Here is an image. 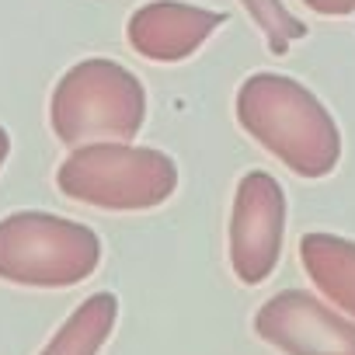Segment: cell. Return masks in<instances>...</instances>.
Listing matches in <instances>:
<instances>
[{
	"label": "cell",
	"mask_w": 355,
	"mask_h": 355,
	"mask_svg": "<svg viewBox=\"0 0 355 355\" xmlns=\"http://www.w3.org/2000/svg\"><path fill=\"white\" fill-rule=\"evenodd\" d=\"M101 265V237L56 213H11L0 220V279L28 289H67Z\"/></svg>",
	"instance_id": "cell-4"
},
{
	"label": "cell",
	"mask_w": 355,
	"mask_h": 355,
	"mask_svg": "<svg viewBox=\"0 0 355 355\" xmlns=\"http://www.w3.org/2000/svg\"><path fill=\"white\" fill-rule=\"evenodd\" d=\"M254 334L282 355H355V320L306 289H282L254 313Z\"/></svg>",
	"instance_id": "cell-6"
},
{
	"label": "cell",
	"mask_w": 355,
	"mask_h": 355,
	"mask_svg": "<svg viewBox=\"0 0 355 355\" xmlns=\"http://www.w3.org/2000/svg\"><path fill=\"white\" fill-rule=\"evenodd\" d=\"M146 122L143 80L105 56L73 63L53 87L49 125L63 146L101 139H132Z\"/></svg>",
	"instance_id": "cell-3"
},
{
	"label": "cell",
	"mask_w": 355,
	"mask_h": 355,
	"mask_svg": "<svg viewBox=\"0 0 355 355\" xmlns=\"http://www.w3.org/2000/svg\"><path fill=\"white\" fill-rule=\"evenodd\" d=\"M227 15L185 0H146L125 21L129 46L150 63H182L199 53L220 28Z\"/></svg>",
	"instance_id": "cell-7"
},
{
	"label": "cell",
	"mask_w": 355,
	"mask_h": 355,
	"mask_svg": "<svg viewBox=\"0 0 355 355\" xmlns=\"http://www.w3.org/2000/svg\"><path fill=\"white\" fill-rule=\"evenodd\" d=\"M303 4H306L313 15H324V18H345V15H355V0H303Z\"/></svg>",
	"instance_id": "cell-11"
},
{
	"label": "cell",
	"mask_w": 355,
	"mask_h": 355,
	"mask_svg": "<svg viewBox=\"0 0 355 355\" xmlns=\"http://www.w3.org/2000/svg\"><path fill=\"white\" fill-rule=\"evenodd\" d=\"M237 125L303 182L334 174L341 160V129L331 108L296 77L258 70L241 80L234 98Z\"/></svg>",
	"instance_id": "cell-1"
},
{
	"label": "cell",
	"mask_w": 355,
	"mask_h": 355,
	"mask_svg": "<svg viewBox=\"0 0 355 355\" xmlns=\"http://www.w3.org/2000/svg\"><path fill=\"white\" fill-rule=\"evenodd\" d=\"M241 8H244V11L251 15V21L261 28V35H265V42H268V49H272L275 56L289 53V46L306 35V25L286 11L282 0H241Z\"/></svg>",
	"instance_id": "cell-10"
},
{
	"label": "cell",
	"mask_w": 355,
	"mask_h": 355,
	"mask_svg": "<svg viewBox=\"0 0 355 355\" xmlns=\"http://www.w3.org/2000/svg\"><path fill=\"white\" fill-rule=\"evenodd\" d=\"M8 153H11V136H8V129H4V125H0V167H4Z\"/></svg>",
	"instance_id": "cell-12"
},
{
	"label": "cell",
	"mask_w": 355,
	"mask_h": 355,
	"mask_svg": "<svg viewBox=\"0 0 355 355\" xmlns=\"http://www.w3.org/2000/svg\"><path fill=\"white\" fill-rule=\"evenodd\" d=\"M178 182L182 174L171 153L129 139L73 146L56 171V189L67 199L105 213L157 209L178 192Z\"/></svg>",
	"instance_id": "cell-2"
},
{
	"label": "cell",
	"mask_w": 355,
	"mask_h": 355,
	"mask_svg": "<svg viewBox=\"0 0 355 355\" xmlns=\"http://www.w3.org/2000/svg\"><path fill=\"white\" fill-rule=\"evenodd\" d=\"M300 265L324 300L355 320V241L327 230L300 237Z\"/></svg>",
	"instance_id": "cell-8"
},
{
	"label": "cell",
	"mask_w": 355,
	"mask_h": 355,
	"mask_svg": "<svg viewBox=\"0 0 355 355\" xmlns=\"http://www.w3.org/2000/svg\"><path fill=\"white\" fill-rule=\"evenodd\" d=\"M286 189L268 171H248L237 182L227 227V251L237 282L261 286L275 272L286 241Z\"/></svg>",
	"instance_id": "cell-5"
},
{
	"label": "cell",
	"mask_w": 355,
	"mask_h": 355,
	"mask_svg": "<svg viewBox=\"0 0 355 355\" xmlns=\"http://www.w3.org/2000/svg\"><path fill=\"white\" fill-rule=\"evenodd\" d=\"M115 320H119L115 293H94L60 324V331L49 338V345L39 355H98L112 338Z\"/></svg>",
	"instance_id": "cell-9"
}]
</instances>
